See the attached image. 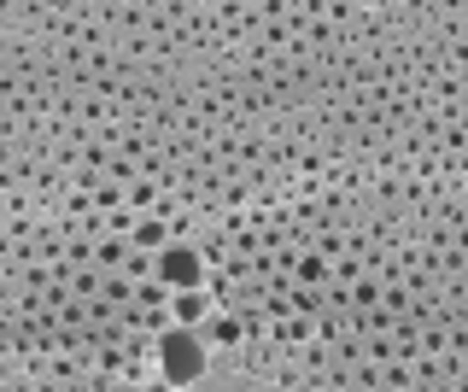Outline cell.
Listing matches in <instances>:
<instances>
[{"label": "cell", "instance_id": "obj_1", "mask_svg": "<svg viewBox=\"0 0 468 392\" xmlns=\"http://www.w3.org/2000/svg\"><path fill=\"white\" fill-rule=\"evenodd\" d=\"M158 363H165L170 387H194L205 375V340L194 328H165V340H158Z\"/></svg>", "mask_w": 468, "mask_h": 392}, {"label": "cell", "instance_id": "obj_2", "mask_svg": "<svg viewBox=\"0 0 468 392\" xmlns=\"http://www.w3.org/2000/svg\"><path fill=\"white\" fill-rule=\"evenodd\" d=\"M153 270H158L165 287H176V293H199V281H205V258L194 246H165V252L153 258Z\"/></svg>", "mask_w": 468, "mask_h": 392}, {"label": "cell", "instance_id": "obj_3", "mask_svg": "<svg viewBox=\"0 0 468 392\" xmlns=\"http://www.w3.org/2000/svg\"><path fill=\"white\" fill-rule=\"evenodd\" d=\"M199 316H205V293H176V323L194 328Z\"/></svg>", "mask_w": 468, "mask_h": 392}]
</instances>
